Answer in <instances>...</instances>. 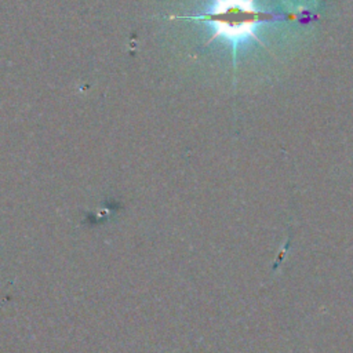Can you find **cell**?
<instances>
[{
	"label": "cell",
	"instance_id": "1",
	"mask_svg": "<svg viewBox=\"0 0 353 353\" xmlns=\"http://www.w3.org/2000/svg\"><path fill=\"white\" fill-rule=\"evenodd\" d=\"M170 18L201 21L211 25L214 32L205 46L216 39H223L228 41L232 48V61L234 69L237 65V50L245 41L254 40L268 50L266 44L256 34V30L261 25L290 19L288 15H281L259 8L255 4V0H212L211 7L204 12L179 17L171 15Z\"/></svg>",
	"mask_w": 353,
	"mask_h": 353
}]
</instances>
